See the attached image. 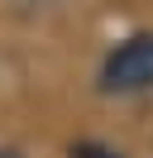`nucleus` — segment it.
<instances>
[{"label": "nucleus", "mask_w": 153, "mask_h": 158, "mask_svg": "<svg viewBox=\"0 0 153 158\" xmlns=\"http://www.w3.org/2000/svg\"><path fill=\"white\" fill-rule=\"evenodd\" d=\"M101 91L110 96H139L153 91V34H129L115 43L101 62Z\"/></svg>", "instance_id": "1"}, {"label": "nucleus", "mask_w": 153, "mask_h": 158, "mask_svg": "<svg viewBox=\"0 0 153 158\" xmlns=\"http://www.w3.org/2000/svg\"><path fill=\"white\" fill-rule=\"evenodd\" d=\"M72 158H124V153H115V148L96 144V139H81V144H72Z\"/></svg>", "instance_id": "2"}, {"label": "nucleus", "mask_w": 153, "mask_h": 158, "mask_svg": "<svg viewBox=\"0 0 153 158\" xmlns=\"http://www.w3.org/2000/svg\"><path fill=\"white\" fill-rule=\"evenodd\" d=\"M0 158H24V153H14V148H0Z\"/></svg>", "instance_id": "3"}]
</instances>
